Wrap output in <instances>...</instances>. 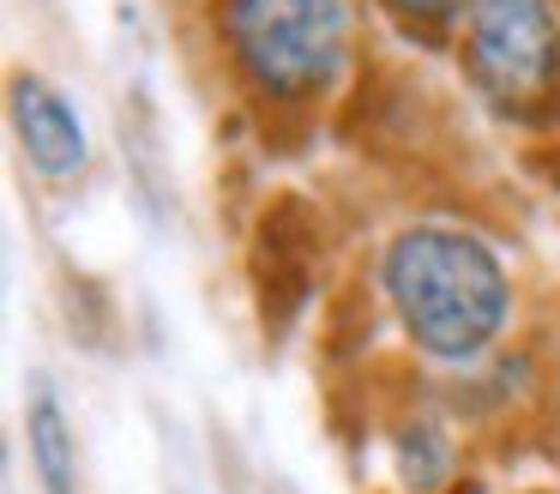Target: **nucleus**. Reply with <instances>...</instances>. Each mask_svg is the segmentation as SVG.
I'll return each instance as SVG.
<instances>
[{
    "mask_svg": "<svg viewBox=\"0 0 560 494\" xmlns=\"http://www.w3.org/2000/svg\"><path fill=\"white\" fill-rule=\"evenodd\" d=\"M386 296L404 332L440 361H470L506 325V272L464 229H404L386 248Z\"/></svg>",
    "mask_w": 560,
    "mask_h": 494,
    "instance_id": "1",
    "label": "nucleus"
},
{
    "mask_svg": "<svg viewBox=\"0 0 560 494\" xmlns=\"http://www.w3.org/2000/svg\"><path fill=\"white\" fill-rule=\"evenodd\" d=\"M223 36L266 96H314L343 67V0H223Z\"/></svg>",
    "mask_w": 560,
    "mask_h": 494,
    "instance_id": "2",
    "label": "nucleus"
},
{
    "mask_svg": "<svg viewBox=\"0 0 560 494\" xmlns=\"http://www.w3.org/2000/svg\"><path fill=\"white\" fill-rule=\"evenodd\" d=\"M464 60L476 91L506 115H530L560 84V24L548 0H470Z\"/></svg>",
    "mask_w": 560,
    "mask_h": 494,
    "instance_id": "3",
    "label": "nucleus"
},
{
    "mask_svg": "<svg viewBox=\"0 0 560 494\" xmlns=\"http://www.w3.org/2000/svg\"><path fill=\"white\" fill-rule=\"evenodd\" d=\"M13 133H19V145H25L37 175L61 181V175L85 169V127H79L73 103L49 79H31V72L13 79Z\"/></svg>",
    "mask_w": 560,
    "mask_h": 494,
    "instance_id": "4",
    "label": "nucleus"
},
{
    "mask_svg": "<svg viewBox=\"0 0 560 494\" xmlns=\"http://www.w3.org/2000/svg\"><path fill=\"white\" fill-rule=\"evenodd\" d=\"M25 440H31V464H37L43 494H79V476H73V428H67L61 398L49 392V380L31 386Z\"/></svg>",
    "mask_w": 560,
    "mask_h": 494,
    "instance_id": "5",
    "label": "nucleus"
},
{
    "mask_svg": "<svg viewBox=\"0 0 560 494\" xmlns=\"http://www.w3.org/2000/svg\"><path fill=\"white\" fill-rule=\"evenodd\" d=\"M392 12H404V19H422V24H434V19H446L458 0H386Z\"/></svg>",
    "mask_w": 560,
    "mask_h": 494,
    "instance_id": "6",
    "label": "nucleus"
}]
</instances>
